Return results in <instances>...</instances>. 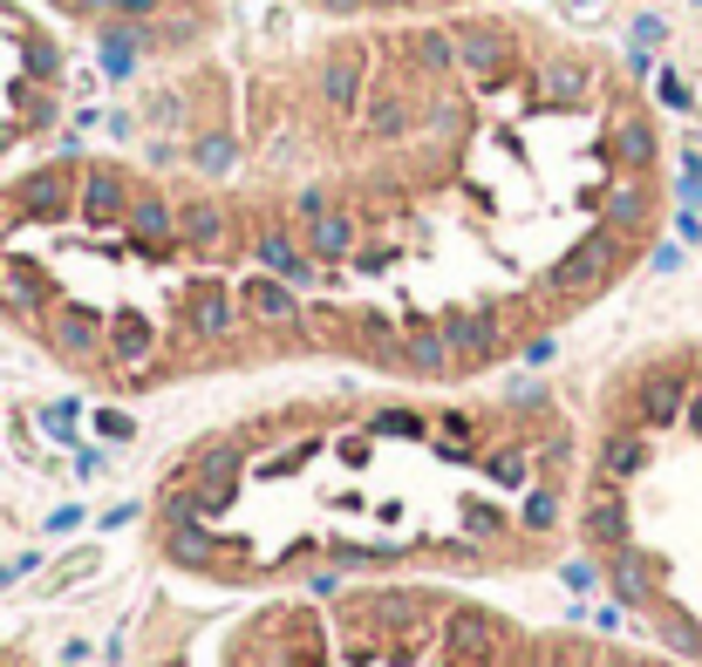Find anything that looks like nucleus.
Masks as SVG:
<instances>
[{"mask_svg": "<svg viewBox=\"0 0 702 667\" xmlns=\"http://www.w3.org/2000/svg\"><path fill=\"white\" fill-rule=\"evenodd\" d=\"M116 8H124V14H143V8H150V0H116Z\"/></svg>", "mask_w": 702, "mask_h": 667, "instance_id": "4", "label": "nucleus"}, {"mask_svg": "<svg viewBox=\"0 0 702 667\" xmlns=\"http://www.w3.org/2000/svg\"><path fill=\"white\" fill-rule=\"evenodd\" d=\"M212 667H689L655 641L579 620H525L423 579L287 585L219 634Z\"/></svg>", "mask_w": 702, "mask_h": 667, "instance_id": "2", "label": "nucleus"}, {"mask_svg": "<svg viewBox=\"0 0 702 667\" xmlns=\"http://www.w3.org/2000/svg\"><path fill=\"white\" fill-rule=\"evenodd\" d=\"M579 545L614 606L702 667V341L641 355L600 402Z\"/></svg>", "mask_w": 702, "mask_h": 667, "instance_id": "1", "label": "nucleus"}, {"mask_svg": "<svg viewBox=\"0 0 702 667\" xmlns=\"http://www.w3.org/2000/svg\"><path fill=\"white\" fill-rule=\"evenodd\" d=\"M0 667H49V660H34V654H21V647H0Z\"/></svg>", "mask_w": 702, "mask_h": 667, "instance_id": "3", "label": "nucleus"}]
</instances>
